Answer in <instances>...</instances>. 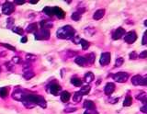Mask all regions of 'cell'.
Returning <instances> with one entry per match:
<instances>
[{
    "label": "cell",
    "instance_id": "30",
    "mask_svg": "<svg viewBox=\"0 0 147 114\" xmlns=\"http://www.w3.org/2000/svg\"><path fill=\"white\" fill-rule=\"evenodd\" d=\"M16 4H18V5H21V4H24L25 1H21V0H16L15 1Z\"/></svg>",
    "mask_w": 147,
    "mask_h": 114
},
{
    "label": "cell",
    "instance_id": "26",
    "mask_svg": "<svg viewBox=\"0 0 147 114\" xmlns=\"http://www.w3.org/2000/svg\"><path fill=\"white\" fill-rule=\"evenodd\" d=\"M123 63V59L122 58H119V59H117V61H116V66H119V65H121Z\"/></svg>",
    "mask_w": 147,
    "mask_h": 114
},
{
    "label": "cell",
    "instance_id": "21",
    "mask_svg": "<svg viewBox=\"0 0 147 114\" xmlns=\"http://www.w3.org/2000/svg\"><path fill=\"white\" fill-rule=\"evenodd\" d=\"M94 60H95V54L94 53H90L87 55L86 62H89L90 63H94Z\"/></svg>",
    "mask_w": 147,
    "mask_h": 114
},
{
    "label": "cell",
    "instance_id": "33",
    "mask_svg": "<svg viewBox=\"0 0 147 114\" xmlns=\"http://www.w3.org/2000/svg\"><path fill=\"white\" fill-rule=\"evenodd\" d=\"M31 4H37L38 3V1H36V0H32V1H30Z\"/></svg>",
    "mask_w": 147,
    "mask_h": 114
},
{
    "label": "cell",
    "instance_id": "11",
    "mask_svg": "<svg viewBox=\"0 0 147 114\" xmlns=\"http://www.w3.org/2000/svg\"><path fill=\"white\" fill-rule=\"evenodd\" d=\"M105 14V10L104 9H98V10H96L95 13H94V20H100L101 18H102Z\"/></svg>",
    "mask_w": 147,
    "mask_h": 114
},
{
    "label": "cell",
    "instance_id": "32",
    "mask_svg": "<svg viewBox=\"0 0 147 114\" xmlns=\"http://www.w3.org/2000/svg\"><path fill=\"white\" fill-rule=\"evenodd\" d=\"M27 42V38L23 37V39H21V42Z\"/></svg>",
    "mask_w": 147,
    "mask_h": 114
},
{
    "label": "cell",
    "instance_id": "31",
    "mask_svg": "<svg viewBox=\"0 0 147 114\" xmlns=\"http://www.w3.org/2000/svg\"><path fill=\"white\" fill-rule=\"evenodd\" d=\"M145 39H146V33L144 35V40H142V44H145Z\"/></svg>",
    "mask_w": 147,
    "mask_h": 114
},
{
    "label": "cell",
    "instance_id": "7",
    "mask_svg": "<svg viewBox=\"0 0 147 114\" xmlns=\"http://www.w3.org/2000/svg\"><path fill=\"white\" fill-rule=\"evenodd\" d=\"M110 62V53H104L100 57V65H106Z\"/></svg>",
    "mask_w": 147,
    "mask_h": 114
},
{
    "label": "cell",
    "instance_id": "1",
    "mask_svg": "<svg viewBox=\"0 0 147 114\" xmlns=\"http://www.w3.org/2000/svg\"><path fill=\"white\" fill-rule=\"evenodd\" d=\"M74 30L71 28V27H63V28L58 30V32H57V36L62 39H66V38H71L73 34H74Z\"/></svg>",
    "mask_w": 147,
    "mask_h": 114
},
{
    "label": "cell",
    "instance_id": "8",
    "mask_svg": "<svg viewBox=\"0 0 147 114\" xmlns=\"http://www.w3.org/2000/svg\"><path fill=\"white\" fill-rule=\"evenodd\" d=\"M53 15H56L59 19H63L64 16H65V13L63 11L62 8H60L58 7H53Z\"/></svg>",
    "mask_w": 147,
    "mask_h": 114
},
{
    "label": "cell",
    "instance_id": "23",
    "mask_svg": "<svg viewBox=\"0 0 147 114\" xmlns=\"http://www.w3.org/2000/svg\"><path fill=\"white\" fill-rule=\"evenodd\" d=\"M80 18H81V15L77 12L74 13V14L72 15V20H79Z\"/></svg>",
    "mask_w": 147,
    "mask_h": 114
},
{
    "label": "cell",
    "instance_id": "20",
    "mask_svg": "<svg viewBox=\"0 0 147 114\" xmlns=\"http://www.w3.org/2000/svg\"><path fill=\"white\" fill-rule=\"evenodd\" d=\"M131 101H132L131 97H130V96H128V97L125 98V100H124L123 105H124V106H130V105L131 104Z\"/></svg>",
    "mask_w": 147,
    "mask_h": 114
},
{
    "label": "cell",
    "instance_id": "12",
    "mask_svg": "<svg viewBox=\"0 0 147 114\" xmlns=\"http://www.w3.org/2000/svg\"><path fill=\"white\" fill-rule=\"evenodd\" d=\"M51 89H50V91H51V93H53V94H54V95H56L60 90H61V86H58V85H56V84H53V85H52L51 86V88H50Z\"/></svg>",
    "mask_w": 147,
    "mask_h": 114
},
{
    "label": "cell",
    "instance_id": "27",
    "mask_svg": "<svg viewBox=\"0 0 147 114\" xmlns=\"http://www.w3.org/2000/svg\"><path fill=\"white\" fill-rule=\"evenodd\" d=\"M2 45H3V46H5V47H6V48H8V49L12 50V51H16V48H14V47L10 46V45H9V44H5V43H3Z\"/></svg>",
    "mask_w": 147,
    "mask_h": 114
},
{
    "label": "cell",
    "instance_id": "17",
    "mask_svg": "<svg viewBox=\"0 0 147 114\" xmlns=\"http://www.w3.org/2000/svg\"><path fill=\"white\" fill-rule=\"evenodd\" d=\"M93 79H94V75L92 74V73H86V76H85V80H86V82L89 83V82H91Z\"/></svg>",
    "mask_w": 147,
    "mask_h": 114
},
{
    "label": "cell",
    "instance_id": "22",
    "mask_svg": "<svg viewBox=\"0 0 147 114\" xmlns=\"http://www.w3.org/2000/svg\"><path fill=\"white\" fill-rule=\"evenodd\" d=\"M80 42L82 43V47H83V49H84V50H86L87 48L89 47V43L87 42H86L85 40H81Z\"/></svg>",
    "mask_w": 147,
    "mask_h": 114
},
{
    "label": "cell",
    "instance_id": "5",
    "mask_svg": "<svg viewBox=\"0 0 147 114\" xmlns=\"http://www.w3.org/2000/svg\"><path fill=\"white\" fill-rule=\"evenodd\" d=\"M131 82L133 85H146V79L141 76H135L131 78Z\"/></svg>",
    "mask_w": 147,
    "mask_h": 114
},
{
    "label": "cell",
    "instance_id": "3",
    "mask_svg": "<svg viewBox=\"0 0 147 114\" xmlns=\"http://www.w3.org/2000/svg\"><path fill=\"white\" fill-rule=\"evenodd\" d=\"M14 11V6L10 2H6L3 5V13L6 15H10Z\"/></svg>",
    "mask_w": 147,
    "mask_h": 114
},
{
    "label": "cell",
    "instance_id": "29",
    "mask_svg": "<svg viewBox=\"0 0 147 114\" xmlns=\"http://www.w3.org/2000/svg\"><path fill=\"white\" fill-rule=\"evenodd\" d=\"M136 57H137V55H136V53H135L134 52L130 54V58H131V59H135Z\"/></svg>",
    "mask_w": 147,
    "mask_h": 114
},
{
    "label": "cell",
    "instance_id": "18",
    "mask_svg": "<svg viewBox=\"0 0 147 114\" xmlns=\"http://www.w3.org/2000/svg\"><path fill=\"white\" fill-rule=\"evenodd\" d=\"M43 12L45 14H47L48 16L50 17H53V7H46L44 9H43Z\"/></svg>",
    "mask_w": 147,
    "mask_h": 114
},
{
    "label": "cell",
    "instance_id": "13",
    "mask_svg": "<svg viewBox=\"0 0 147 114\" xmlns=\"http://www.w3.org/2000/svg\"><path fill=\"white\" fill-rule=\"evenodd\" d=\"M70 94H69V92H66V91H63V92L62 93L61 95V99L63 102H67L69 98H70Z\"/></svg>",
    "mask_w": 147,
    "mask_h": 114
},
{
    "label": "cell",
    "instance_id": "25",
    "mask_svg": "<svg viewBox=\"0 0 147 114\" xmlns=\"http://www.w3.org/2000/svg\"><path fill=\"white\" fill-rule=\"evenodd\" d=\"M48 23H49V22H47L46 20H42L40 22V25H41V27H46L48 25L49 28H50V27H53V24H48Z\"/></svg>",
    "mask_w": 147,
    "mask_h": 114
},
{
    "label": "cell",
    "instance_id": "9",
    "mask_svg": "<svg viewBox=\"0 0 147 114\" xmlns=\"http://www.w3.org/2000/svg\"><path fill=\"white\" fill-rule=\"evenodd\" d=\"M125 33V30H124L122 28H119L115 30V32L113 33V39L114 40H118L119 38H121L122 36Z\"/></svg>",
    "mask_w": 147,
    "mask_h": 114
},
{
    "label": "cell",
    "instance_id": "6",
    "mask_svg": "<svg viewBox=\"0 0 147 114\" xmlns=\"http://www.w3.org/2000/svg\"><path fill=\"white\" fill-rule=\"evenodd\" d=\"M50 37V32H49V30H41L40 32L38 34H36V39H45V40H47L49 39Z\"/></svg>",
    "mask_w": 147,
    "mask_h": 114
},
{
    "label": "cell",
    "instance_id": "2",
    "mask_svg": "<svg viewBox=\"0 0 147 114\" xmlns=\"http://www.w3.org/2000/svg\"><path fill=\"white\" fill-rule=\"evenodd\" d=\"M113 78L115 81L117 82H119V83H123V82H125L127 79H128V74H126V73H118V74L114 75Z\"/></svg>",
    "mask_w": 147,
    "mask_h": 114
},
{
    "label": "cell",
    "instance_id": "28",
    "mask_svg": "<svg viewBox=\"0 0 147 114\" xmlns=\"http://www.w3.org/2000/svg\"><path fill=\"white\" fill-rule=\"evenodd\" d=\"M146 55H147V52H146V51H144V52H142V54H140V58H145V57H146Z\"/></svg>",
    "mask_w": 147,
    "mask_h": 114
},
{
    "label": "cell",
    "instance_id": "10",
    "mask_svg": "<svg viewBox=\"0 0 147 114\" xmlns=\"http://www.w3.org/2000/svg\"><path fill=\"white\" fill-rule=\"evenodd\" d=\"M114 89H115V85L113 83H109L105 86V93L109 96L113 93Z\"/></svg>",
    "mask_w": 147,
    "mask_h": 114
},
{
    "label": "cell",
    "instance_id": "15",
    "mask_svg": "<svg viewBox=\"0 0 147 114\" xmlns=\"http://www.w3.org/2000/svg\"><path fill=\"white\" fill-rule=\"evenodd\" d=\"M85 107L88 109V111H90V109H95V105H94L93 102L90 101V100H86V101H85Z\"/></svg>",
    "mask_w": 147,
    "mask_h": 114
},
{
    "label": "cell",
    "instance_id": "24",
    "mask_svg": "<svg viewBox=\"0 0 147 114\" xmlns=\"http://www.w3.org/2000/svg\"><path fill=\"white\" fill-rule=\"evenodd\" d=\"M7 90L6 88H1V89H0V97L5 98V97H7Z\"/></svg>",
    "mask_w": 147,
    "mask_h": 114
},
{
    "label": "cell",
    "instance_id": "16",
    "mask_svg": "<svg viewBox=\"0 0 147 114\" xmlns=\"http://www.w3.org/2000/svg\"><path fill=\"white\" fill-rule=\"evenodd\" d=\"M71 82H72V84H73L74 86H82V84H83L82 80L79 79V78H72Z\"/></svg>",
    "mask_w": 147,
    "mask_h": 114
},
{
    "label": "cell",
    "instance_id": "4",
    "mask_svg": "<svg viewBox=\"0 0 147 114\" xmlns=\"http://www.w3.org/2000/svg\"><path fill=\"white\" fill-rule=\"evenodd\" d=\"M136 39H137V35H136V33L134 32V31H130V32H128L125 35V37H124V40H125V42H128V43L134 42L136 40Z\"/></svg>",
    "mask_w": 147,
    "mask_h": 114
},
{
    "label": "cell",
    "instance_id": "14",
    "mask_svg": "<svg viewBox=\"0 0 147 114\" xmlns=\"http://www.w3.org/2000/svg\"><path fill=\"white\" fill-rule=\"evenodd\" d=\"M76 63H78L79 65H82L83 66V65H85L86 63H87V62H86V59L84 58V57H77L76 59Z\"/></svg>",
    "mask_w": 147,
    "mask_h": 114
},
{
    "label": "cell",
    "instance_id": "19",
    "mask_svg": "<svg viewBox=\"0 0 147 114\" xmlns=\"http://www.w3.org/2000/svg\"><path fill=\"white\" fill-rule=\"evenodd\" d=\"M27 30L29 31V32H34L35 30H37V24H35V23L30 24L29 27H28Z\"/></svg>",
    "mask_w": 147,
    "mask_h": 114
}]
</instances>
